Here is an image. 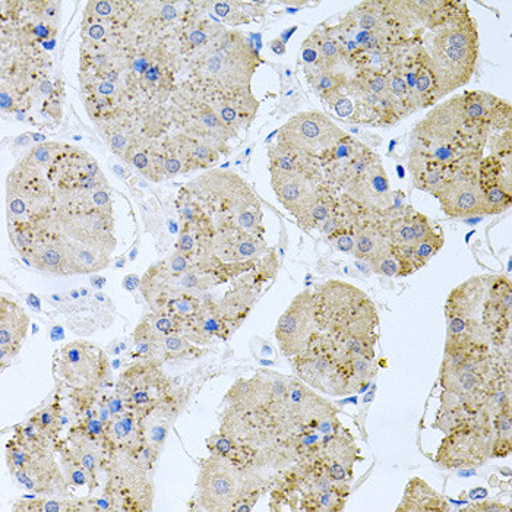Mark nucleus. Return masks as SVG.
<instances>
[{
  "label": "nucleus",
  "instance_id": "nucleus-1",
  "mask_svg": "<svg viewBox=\"0 0 512 512\" xmlns=\"http://www.w3.org/2000/svg\"><path fill=\"white\" fill-rule=\"evenodd\" d=\"M489 131L464 118L458 97L439 104L410 135L414 186L438 198L447 183L479 170Z\"/></svg>",
  "mask_w": 512,
  "mask_h": 512
},
{
  "label": "nucleus",
  "instance_id": "nucleus-2",
  "mask_svg": "<svg viewBox=\"0 0 512 512\" xmlns=\"http://www.w3.org/2000/svg\"><path fill=\"white\" fill-rule=\"evenodd\" d=\"M511 283L501 276L474 277L453 290L445 305L447 341L476 340L502 349L511 327Z\"/></svg>",
  "mask_w": 512,
  "mask_h": 512
},
{
  "label": "nucleus",
  "instance_id": "nucleus-3",
  "mask_svg": "<svg viewBox=\"0 0 512 512\" xmlns=\"http://www.w3.org/2000/svg\"><path fill=\"white\" fill-rule=\"evenodd\" d=\"M315 318L319 333H324L347 356L375 359L378 314L371 297L362 290L328 281L314 293Z\"/></svg>",
  "mask_w": 512,
  "mask_h": 512
},
{
  "label": "nucleus",
  "instance_id": "nucleus-4",
  "mask_svg": "<svg viewBox=\"0 0 512 512\" xmlns=\"http://www.w3.org/2000/svg\"><path fill=\"white\" fill-rule=\"evenodd\" d=\"M457 8L447 18L432 25L431 34L422 44L434 66L442 96L469 84L479 60L476 22L469 17L466 6Z\"/></svg>",
  "mask_w": 512,
  "mask_h": 512
},
{
  "label": "nucleus",
  "instance_id": "nucleus-5",
  "mask_svg": "<svg viewBox=\"0 0 512 512\" xmlns=\"http://www.w3.org/2000/svg\"><path fill=\"white\" fill-rule=\"evenodd\" d=\"M258 55L239 33H230L198 59L194 71L214 93L221 96L249 94V85L258 66Z\"/></svg>",
  "mask_w": 512,
  "mask_h": 512
},
{
  "label": "nucleus",
  "instance_id": "nucleus-6",
  "mask_svg": "<svg viewBox=\"0 0 512 512\" xmlns=\"http://www.w3.org/2000/svg\"><path fill=\"white\" fill-rule=\"evenodd\" d=\"M197 486L198 502L207 511H251L258 499L256 482L229 455L202 461Z\"/></svg>",
  "mask_w": 512,
  "mask_h": 512
},
{
  "label": "nucleus",
  "instance_id": "nucleus-7",
  "mask_svg": "<svg viewBox=\"0 0 512 512\" xmlns=\"http://www.w3.org/2000/svg\"><path fill=\"white\" fill-rule=\"evenodd\" d=\"M292 368L308 387L333 397L356 393L349 356L324 333L312 338L305 352L292 357Z\"/></svg>",
  "mask_w": 512,
  "mask_h": 512
},
{
  "label": "nucleus",
  "instance_id": "nucleus-8",
  "mask_svg": "<svg viewBox=\"0 0 512 512\" xmlns=\"http://www.w3.org/2000/svg\"><path fill=\"white\" fill-rule=\"evenodd\" d=\"M9 469L30 491L63 493L66 488L65 476L58 469L55 458L39 439L36 426L22 429L20 441L9 442Z\"/></svg>",
  "mask_w": 512,
  "mask_h": 512
},
{
  "label": "nucleus",
  "instance_id": "nucleus-9",
  "mask_svg": "<svg viewBox=\"0 0 512 512\" xmlns=\"http://www.w3.org/2000/svg\"><path fill=\"white\" fill-rule=\"evenodd\" d=\"M496 414L485 413L447 432L436 461L447 469L480 466L492 457Z\"/></svg>",
  "mask_w": 512,
  "mask_h": 512
},
{
  "label": "nucleus",
  "instance_id": "nucleus-10",
  "mask_svg": "<svg viewBox=\"0 0 512 512\" xmlns=\"http://www.w3.org/2000/svg\"><path fill=\"white\" fill-rule=\"evenodd\" d=\"M104 498L110 510L150 511L153 508V485L144 466L131 455L115 460L107 477Z\"/></svg>",
  "mask_w": 512,
  "mask_h": 512
},
{
  "label": "nucleus",
  "instance_id": "nucleus-11",
  "mask_svg": "<svg viewBox=\"0 0 512 512\" xmlns=\"http://www.w3.org/2000/svg\"><path fill=\"white\" fill-rule=\"evenodd\" d=\"M347 137L349 135L338 128L328 116L318 112H305L293 116L281 128L278 141L319 160Z\"/></svg>",
  "mask_w": 512,
  "mask_h": 512
},
{
  "label": "nucleus",
  "instance_id": "nucleus-12",
  "mask_svg": "<svg viewBox=\"0 0 512 512\" xmlns=\"http://www.w3.org/2000/svg\"><path fill=\"white\" fill-rule=\"evenodd\" d=\"M167 388L169 382L166 375L160 371L157 360L151 359L138 362L123 372L119 379L118 393L125 407L137 410L141 414L138 419H141L163 403Z\"/></svg>",
  "mask_w": 512,
  "mask_h": 512
},
{
  "label": "nucleus",
  "instance_id": "nucleus-13",
  "mask_svg": "<svg viewBox=\"0 0 512 512\" xmlns=\"http://www.w3.org/2000/svg\"><path fill=\"white\" fill-rule=\"evenodd\" d=\"M318 333L314 293L302 292L278 319L276 337L281 353L290 359L299 356Z\"/></svg>",
  "mask_w": 512,
  "mask_h": 512
},
{
  "label": "nucleus",
  "instance_id": "nucleus-14",
  "mask_svg": "<svg viewBox=\"0 0 512 512\" xmlns=\"http://www.w3.org/2000/svg\"><path fill=\"white\" fill-rule=\"evenodd\" d=\"M393 68L406 82L414 109L434 106L444 97L439 88L434 66L422 44L409 46L403 55L398 53Z\"/></svg>",
  "mask_w": 512,
  "mask_h": 512
},
{
  "label": "nucleus",
  "instance_id": "nucleus-15",
  "mask_svg": "<svg viewBox=\"0 0 512 512\" xmlns=\"http://www.w3.org/2000/svg\"><path fill=\"white\" fill-rule=\"evenodd\" d=\"M59 374L75 388L99 384L110 374L103 350L87 341H75L63 347L59 355Z\"/></svg>",
  "mask_w": 512,
  "mask_h": 512
},
{
  "label": "nucleus",
  "instance_id": "nucleus-16",
  "mask_svg": "<svg viewBox=\"0 0 512 512\" xmlns=\"http://www.w3.org/2000/svg\"><path fill=\"white\" fill-rule=\"evenodd\" d=\"M479 172V170H477ZM477 172L458 176L439 192L442 211L451 218L489 216Z\"/></svg>",
  "mask_w": 512,
  "mask_h": 512
},
{
  "label": "nucleus",
  "instance_id": "nucleus-17",
  "mask_svg": "<svg viewBox=\"0 0 512 512\" xmlns=\"http://www.w3.org/2000/svg\"><path fill=\"white\" fill-rule=\"evenodd\" d=\"M353 255L357 259L369 262L374 267L382 259L393 254L390 227H388V211L375 213V211L362 210L355 235V248Z\"/></svg>",
  "mask_w": 512,
  "mask_h": 512
},
{
  "label": "nucleus",
  "instance_id": "nucleus-18",
  "mask_svg": "<svg viewBox=\"0 0 512 512\" xmlns=\"http://www.w3.org/2000/svg\"><path fill=\"white\" fill-rule=\"evenodd\" d=\"M343 189L347 197L360 205L363 210L375 211V213L393 210L390 180L379 158Z\"/></svg>",
  "mask_w": 512,
  "mask_h": 512
},
{
  "label": "nucleus",
  "instance_id": "nucleus-19",
  "mask_svg": "<svg viewBox=\"0 0 512 512\" xmlns=\"http://www.w3.org/2000/svg\"><path fill=\"white\" fill-rule=\"evenodd\" d=\"M479 183L485 195L489 216L504 213L511 207V163L496 156L483 160L479 166Z\"/></svg>",
  "mask_w": 512,
  "mask_h": 512
},
{
  "label": "nucleus",
  "instance_id": "nucleus-20",
  "mask_svg": "<svg viewBox=\"0 0 512 512\" xmlns=\"http://www.w3.org/2000/svg\"><path fill=\"white\" fill-rule=\"evenodd\" d=\"M464 118L480 128H507L511 126V107L485 91H470L457 96Z\"/></svg>",
  "mask_w": 512,
  "mask_h": 512
},
{
  "label": "nucleus",
  "instance_id": "nucleus-21",
  "mask_svg": "<svg viewBox=\"0 0 512 512\" xmlns=\"http://www.w3.org/2000/svg\"><path fill=\"white\" fill-rule=\"evenodd\" d=\"M30 318L15 300L2 296L0 305V360L5 368L6 359L12 360L20 352L27 337Z\"/></svg>",
  "mask_w": 512,
  "mask_h": 512
},
{
  "label": "nucleus",
  "instance_id": "nucleus-22",
  "mask_svg": "<svg viewBox=\"0 0 512 512\" xmlns=\"http://www.w3.org/2000/svg\"><path fill=\"white\" fill-rule=\"evenodd\" d=\"M271 183H273L278 201L296 217L299 211L308 204L309 199L312 198L316 188L322 182L308 178V176L271 170Z\"/></svg>",
  "mask_w": 512,
  "mask_h": 512
},
{
  "label": "nucleus",
  "instance_id": "nucleus-23",
  "mask_svg": "<svg viewBox=\"0 0 512 512\" xmlns=\"http://www.w3.org/2000/svg\"><path fill=\"white\" fill-rule=\"evenodd\" d=\"M211 248L214 255L226 262L246 261L265 251L264 242L240 229L218 233Z\"/></svg>",
  "mask_w": 512,
  "mask_h": 512
},
{
  "label": "nucleus",
  "instance_id": "nucleus-24",
  "mask_svg": "<svg viewBox=\"0 0 512 512\" xmlns=\"http://www.w3.org/2000/svg\"><path fill=\"white\" fill-rule=\"evenodd\" d=\"M270 170L274 172L295 173V175L308 176L322 182L321 166L318 164V158L308 156L284 142L278 141L276 147L271 148Z\"/></svg>",
  "mask_w": 512,
  "mask_h": 512
},
{
  "label": "nucleus",
  "instance_id": "nucleus-25",
  "mask_svg": "<svg viewBox=\"0 0 512 512\" xmlns=\"http://www.w3.org/2000/svg\"><path fill=\"white\" fill-rule=\"evenodd\" d=\"M398 512H448L450 505L444 496L419 477H413L404 489Z\"/></svg>",
  "mask_w": 512,
  "mask_h": 512
},
{
  "label": "nucleus",
  "instance_id": "nucleus-26",
  "mask_svg": "<svg viewBox=\"0 0 512 512\" xmlns=\"http://www.w3.org/2000/svg\"><path fill=\"white\" fill-rule=\"evenodd\" d=\"M338 205H340V199H338L334 186L331 183L330 185L321 183L316 188L315 194L309 199L308 204L297 214V221L303 229H319L328 218L333 216Z\"/></svg>",
  "mask_w": 512,
  "mask_h": 512
},
{
  "label": "nucleus",
  "instance_id": "nucleus-27",
  "mask_svg": "<svg viewBox=\"0 0 512 512\" xmlns=\"http://www.w3.org/2000/svg\"><path fill=\"white\" fill-rule=\"evenodd\" d=\"M66 259L71 274L96 273L109 265V254L96 246L81 242H65Z\"/></svg>",
  "mask_w": 512,
  "mask_h": 512
},
{
  "label": "nucleus",
  "instance_id": "nucleus-28",
  "mask_svg": "<svg viewBox=\"0 0 512 512\" xmlns=\"http://www.w3.org/2000/svg\"><path fill=\"white\" fill-rule=\"evenodd\" d=\"M31 259L39 270L46 273L55 274V276L71 274L68 259H66L65 242H62L59 237L47 239L44 236Z\"/></svg>",
  "mask_w": 512,
  "mask_h": 512
},
{
  "label": "nucleus",
  "instance_id": "nucleus-29",
  "mask_svg": "<svg viewBox=\"0 0 512 512\" xmlns=\"http://www.w3.org/2000/svg\"><path fill=\"white\" fill-rule=\"evenodd\" d=\"M493 423H495V444H493L492 457H507L512 450L511 404L499 410Z\"/></svg>",
  "mask_w": 512,
  "mask_h": 512
},
{
  "label": "nucleus",
  "instance_id": "nucleus-30",
  "mask_svg": "<svg viewBox=\"0 0 512 512\" xmlns=\"http://www.w3.org/2000/svg\"><path fill=\"white\" fill-rule=\"evenodd\" d=\"M62 472L65 479L71 482L72 485L84 486L90 480V477L87 476V470L82 467L81 461L78 460L74 451L63 454Z\"/></svg>",
  "mask_w": 512,
  "mask_h": 512
},
{
  "label": "nucleus",
  "instance_id": "nucleus-31",
  "mask_svg": "<svg viewBox=\"0 0 512 512\" xmlns=\"http://www.w3.org/2000/svg\"><path fill=\"white\" fill-rule=\"evenodd\" d=\"M164 357H178L192 350L188 341L179 335H167L163 341Z\"/></svg>",
  "mask_w": 512,
  "mask_h": 512
},
{
  "label": "nucleus",
  "instance_id": "nucleus-32",
  "mask_svg": "<svg viewBox=\"0 0 512 512\" xmlns=\"http://www.w3.org/2000/svg\"><path fill=\"white\" fill-rule=\"evenodd\" d=\"M374 270L376 273L384 274L387 277H401V265L398 262L397 256L391 254L387 256V258L379 261L378 264H375Z\"/></svg>",
  "mask_w": 512,
  "mask_h": 512
},
{
  "label": "nucleus",
  "instance_id": "nucleus-33",
  "mask_svg": "<svg viewBox=\"0 0 512 512\" xmlns=\"http://www.w3.org/2000/svg\"><path fill=\"white\" fill-rule=\"evenodd\" d=\"M34 425L39 426L41 431L52 428L56 423V413L53 410L46 409L37 414L36 419H33Z\"/></svg>",
  "mask_w": 512,
  "mask_h": 512
},
{
  "label": "nucleus",
  "instance_id": "nucleus-34",
  "mask_svg": "<svg viewBox=\"0 0 512 512\" xmlns=\"http://www.w3.org/2000/svg\"><path fill=\"white\" fill-rule=\"evenodd\" d=\"M466 511L474 512H502V511H510V507H505V505L498 504V502H479L477 505H473V507L466 508Z\"/></svg>",
  "mask_w": 512,
  "mask_h": 512
},
{
  "label": "nucleus",
  "instance_id": "nucleus-35",
  "mask_svg": "<svg viewBox=\"0 0 512 512\" xmlns=\"http://www.w3.org/2000/svg\"><path fill=\"white\" fill-rule=\"evenodd\" d=\"M93 6L94 12L100 17H109L113 12V5L110 2H94L91 3Z\"/></svg>",
  "mask_w": 512,
  "mask_h": 512
},
{
  "label": "nucleus",
  "instance_id": "nucleus-36",
  "mask_svg": "<svg viewBox=\"0 0 512 512\" xmlns=\"http://www.w3.org/2000/svg\"><path fill=\"white\" fill-rule=\"evenodd\" d=\"M107 409L110 410V413L115 414V416H118V414L122 413L123 410H125V403H123L122 398L115 397L112 398V400L107 403Z\"/></svg>",
  "mask_w": 512,
  "mask_h": 512
},
{
  "label": "nucleus",
  "instance_id": "nucleus-37",
  "mask_svg": "<svg viewBox=\"0 0 512 512\" xmlns=\"http://www.w3.org/2000/svg\"><path fill=\"white\" fill-rule=\"evenodd\" d=\"M161 17H163L164 20H166V21L173 20V18L176 17L175 6L169 5V3H166V5H163V8H161Z\"/></svg>",
  "mask_w": 512,
  "mask_h": 512
},
{
  "label": "nucleus",
  "instance_id": "nucleus-38",
  "mask_svg": "<svg viewBox=\"0 0 512 512\" xmlns=\"http://www.w3.org/2000/svg\"><path fill=\"white\" fill-rule=\"evenodd\" d=\"M123 286H125V289H128L129 292H132V290L137 289L139 286V278L137 276L126 277L125 281H123Z\"/></svg>",
  "mask_w": 512,
  "mask_h": 512
},
{
  "label": "nucleus",
  "instance_id": "nucleus-39",
  "mask_svg": "<svg viewBox=\"0 0 512 512\" xmlns=\"http://www.w3.org/2000/svg\"><path fill=\"white\" fill-rule=\"evenodd\" d=\"M90 37L94 40H100L104 37V28L101 25H93L90 28Z\"/></svg>",
  "mask_w": 512,
  "mask_h": 512
},
{
  "label": "nucleus",
  "instance_id": "nucleus-40",
  "mask_svg": "<svg viewBox=\"0 0 512 512\" xmlns=\"http://www.w3.org/2000/svg\"><path fill=\"white\" fill-rule=\"evenodd\" d=\"M126 139L125 137H122V135H115V137L112 138V145L115 150H123L126 145Z\"/></svg>",
  "mask_w": 512,
  "mask_h": 512
},
{
  "label": "nucleus",
  "instance_id": "nucleus-41",
  "mask_svg": "<svg viewBox=\"0 0 512 512\" xmlns=\"http://www.w3.org/2000/svg\"><path fill=\"white\" fill-rule=\"evenodd\" d=\"M100 94H106V96H109V94L115 93V87H113V84H110V82H103V84L99 87Z\"/></svg>",
  "mask_w": 512,
  "mask_h": 512
},
{
  "label": "nucleus",
  "instance_id": "nucleus-42",
  "mask_svg": "<svg viewBox=\"0 0 512 512\" xmlns=\"http://www.w3.org/2000/svg\"><path fill=\"white\" fill-rule=\"evenodd\" d=\"M191 41L195 46H201L205 41V34L201 33V31H195V33L191 34Z\"/></svg>",
  "mask_w": 512,
  "mask_h": 512
},
{
  "label": "nucleus",
  "instance_id": "nucleus-43",
  "mask_svg": "<svg viewBox=\"0 0 512 512\" xmlns=\"http://www.w3.org/2000/svg\"><path fill=\"white\" fill-rule=\"evenodd\" d=\"M147 77L150 78L151 81H156V79L160 77V72H158L156 68L148 69Z\"/></svg>",
  "mask_w": 512,
  "mask_h": 512
}]
</instances>
